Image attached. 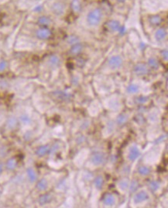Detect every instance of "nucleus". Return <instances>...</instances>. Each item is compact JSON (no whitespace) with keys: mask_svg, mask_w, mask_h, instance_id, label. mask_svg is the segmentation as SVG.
<instances>
[{"mask_svg":"<svg viewBox=\"0 0 168 208\" xmlns=\"http://www.w3.org/2000/svg\"><path fill=\"white\" fill-rule=\"evenodd\" d=\"M102 17V11L99 8L92 9L87 15V22L92 26H98Z\"/></svg>","mask_w":168,"mask_h":208,"instance_id":"1","label":"nucleus"},{"mask_svg":"<svg viewBox=\"0 0 168 208\" xmlns=\"http://www.w3.org/2000/svg\"><path fill=\"white\" fill-rule=\"evenodd\" d=\"M105 162V155L104 153L98 152L94 153L92 157H91V162L94 165V166H99L102 165Z\"/></svg>","mask_w":168,"mask_h":208,"instance_id":"2","label":"nucleus"},{"mask_svg":"<svg viewBox=\"0 0 168 208\" xmlns=\"http://www.w3.org/2000/svg\"><path fill=\"white\" fill-rule=\"evenodd\" d=\"M133 72L136 76H143L149 73V68L144 63H138L133 67Z\"/></svg>","mask_w":168,"mask_h":208,"instance_id":"3","label":"nucleus"},{"mask_svg":"<svg viewBox=\"0 0 168 208\" xmlns=\"http://www.w3.org/2000/svg\"><path fill=\"white\" fill-rule=\"evenodd\" d=\"M36 35L40 40H46L49 39L52 35V32L47 27H40L36 32Z\"/></svg>","mask_w":168,"mask_h":208,"instance_id":"4","label":"nucleus"},{"mask_svg":"<svg viewBox=\"0 0 168 208\" xmlns=\"http://www.w3.org/2000/svg\"><path fill=\"white\" fill-rule=\"evenodd\" d=\"M149 194L145 190H141V191L138 192L137 194H136V195L133 197V202L135 204H139V203H141L144 202V201L147 200L149 199Z\"/></svg>","mask_w":168,"mask_h":208,"instance_id":"5","label":"nucleus"},{"mask_svg":"<svg viewBox=\"0 0 168 208\" xmlns=\"http://www.w3.org/2000/svg\"><path fill=\"white\" fill-rule=\"evenodd\" d=\"M108 64L112 69H116V68H118L122 66V58L118 55L112 56L109 58Z\"/></svg>","mask_w":168,"mask_h":208,"instance_id":"6","label":"nucleus"},{"mask_svg":"<svg viewBox=\"0 0 168 208\" xmlns=\"http://www.w3.org/2000/svg\"><path fill=\"white\" fill-rule=\"evenodd\" d=\"M51 9L57 16H62L65 12V5L61 2H56L52 5Z\"/></svg>","mask_w":168,"mask_h":208,"instance_id":"7","label":"nucleus"},{"mask_svg":"<svg viewBox=\"0 0 168 208\" xmlns=\"http://www.w3.org/2000/svg\"><path fill=\"white\" fill-rule=\"evenodd\" d=\"M140 155V149L137 146L133 145L129 147V153H128V158H129V161L134 162L138 158Z\"/></svg>","mask_w":168,"mask_h":208,"instance_id":"8","label":"nucleus"},{"mask_svg":"<svg viewBox=\"0 0 168 208\" xmlns=\"http://www.w3.org/2000/svg\"><path fill=\"white\" fill-rule=\"evenodd\" d=\"M105 26L111 32H117L119 30L120 27H121V24L116 20H110L106 22Z\"/></svg>","mask_w":168,"mask_h":208,"instance_id":"9","label":"nucleus"},{"mask_svg":"<svg viewBox=\"0 0 168 208\" xmlns=\"http://www.w3.org/2000/svg\"><path fill=\"white\" fill-rule=\"evenodd\" d=\"M53 95L55 96L56 99L61 100V101H67V100H70V97H71V95L70 93L61 90L55 91V92H53Z\"/></svg>","mask_w":168,"mask_h":208,"instance_id":"10","label":"nucleus"},{"mask_svg":"<svg viewBox=\"0 0 168 208\" xmlns=\"http://www.w3.org/2000/svg\"><path fill=\"white\" fill-rule=\"evenodd\" d=\"M83 44L80 42L77 43L75 44H73L70 49V54L72 55H78L80 53H81L83 50Z\"/></svg>","mask_w":168,"mask_h":208,"instance_id":"11","label":"nucleus"},{"mask_svg":"<svg viewBox=\"0 0 168 208\" xmlns=\"http://www.w3.org/2000/svg\"><path fill=\"white\" fill-rule=\"evenodd\" d=\"M155 38L157 41H164L166 37V30L165 28L161 27L157 29V31L155 32Z\"/></svg>","mask_w":168,"mask_h":208,"instance_id":"12","label":"nucleus"},{"mask_svg":"<svg viewBox=\"0 0 168 208\" xmlns=\"http://www.w3.org/2000/svg\"><path fill=\"white\" fill-rule=\"evenodd\" d=\"M37 23L42 27H47L51 23V20L47 16H40L37 20Z\"/></svg>","mask_w":168,"mask_h":208,"instance_id":"13","label":"nucleus"},{"mask_svg":"<svg viewBox=\"0 0 168 208\" xmlns=\"http://www.w3.org/2000/svg\"><path fill=\"white\" fill-rule=\"evenodd\" d=\"M61 63V60L60 57L55 54H52L50 57H48V64L50 65V67L52 68H56L60 65Z\"/></svg>","mask_w":168,"mask_h":208,"instance_id":"14","label":"nucleus"},{"mask_svg":"<svg viewBox=\"0 0 168 208\" xmlns=\"http://www.w3.org/2000/svg\"><path fill=\"white\" fill-rule=\"evenodd\" d=\"M103 203L106 206H113L116 203V198L112 194H106L103 197Z\"/></svg>","mask_w":168,"mask_h":208,"instance_id":"15","label":"nucleus"},{"mask_svg":"<svg viewBox=\"0 0 168 208\" xmlns=\"http://www.w3.org/2000/svg\"><path fill=\"white\" fill-rule=\"evenodd\" d=\"M50 146L49 145H41L40 146L37 150H36V155H38L40 157L44 156L45 155H46L47 153H49L50 151Z\"/></svg>","mask_w":168,"mask_h":208,"instance_id":"16","label":"nucleus"},{"mask_svg":"<svg viewBox=\"0 0 168 208\" xmlns=\"http://www.w3.org/2000/svg\"><path fill=\"white\" fill-rule=\"evenodd\" d=\"M70 7L72 10L76 13H78L81 12L82 6H81V2L80 0H72L70 2Z\"/></svg>","mask_w":168,"mask_h":208,"instance_id":"17","label":"nucleus"},{"mask_svg":"<svg viewBox=\"0 0 168 208\" xmlns=\"http://www.w3.org/2000/svg\"><path fill=\"white\" fill-rule=\"evenodd\" d=\"M51 200H52L51 195H50V194H43V195H41L40 197H39V199H38V203H39L40 205H42L43 206V205L49 203H50Z\"/></svg>","mask_w":168,"mask_h":208,"instance_id":"18","label":"nucleus"},{"mask_svg":"<svg viewBox=\"0 0 168 208\" xmlns=\"http://www.w3.org/2000/svg\"><path fill=\"white\" fill-rule=\"evenodd\" d=\"M18 125V120L16 117H10L8 119L6 127L9 130H14Z\"/></svg>","mask_w":168,"mask_h":208,"instance_id":"19","label":"nucleus"},{"mask_svg":"<svg viewBox=\"0 0 168 208\" xmlns=\"http://www.w3.org/2000/svg\"><path fill=\"white\" fill-rule=\"evenodd\" d=\"M149 21L153 26H158L162 22V18L159 15H152L149 17Z\"/></svg>","mask_w":168,"mask_h":208,"instance_id":"20","label":"nucleus"},{"mask_svg":"<svg viewBox=\"0 0 168 208\" xmlns=\"http://www.w3.org/2000/svg\"><path fill=\"white\" fill-rule=\"evenodd\" d=\"M26 173H27L28 178H29V179H30V181L31 182H35L37 179V173H36L34 169H32V168H28L27 169H26Z\"/></svg>","mask_w":168,"mask_h":208,"instance_id":"21","label":"nucleus"},{"mask_svg":"<svg viewBox=\"0 0 168 208\" xmlns=\"http://www.w3.org/2000/svg\"><path fill=\"white\" fill-rule=\"evenodd\" d=\"M17 163H18V162H17V160L15 158H9V160L7 161V162H6V168H7V169H15L16 167L17 166Z\"/></svg>","mask_w":168,"mask_h":208,"instance_id":"22","label":"nucleus"},{"mask_svg":"<svg viewBox=\"0 0 168 208\" xmlns=\"http://www.w3.org/2000/svg\"><path fill=\"white\" fill-rule=\"evenodd\" d=\"M129 182L127 179H123L118 182V187L121 191H125L129 188Z\"/></svg>","mask_w":168,"mask_h":208,"instance_id":"23","label":"nucleus"},{"mask_svg":"<svg viewBox=\"0 0 168 208\" xmlns=\"http://www.w3.org/2000/svg\"><path fill=\"white\" fill-rule=\"evenodd\" d=\"M94 185L96 189L102 190L104 185V179L102 176H97L94 180Z\"/></svg>","mask_w":168,"mask_h":208,"instance_id":"24","label":"nucleus"},{"mask_svg":"<svg viewBox=\"0 0 168 208\" xmlns=\"http://www.w3.org/2000/svg\"><path fill=\"white\" fill-rule=\"evenodd\" d=\"M47 186H48V182L45 179H42L37 182V188L38 189V190L40 191H44L47 189Z\"/></svg>","mask_w":168,"mask_h":208,"instance_id":"25","label":"nucleus"},{"mask_svg":"<svg viewBox=\"0 0 168 208\" xmlns=\"http://www.w3.org/2000/svg\"><path fill=\"white\" fill-rule=\"evenodd\" d=\"M139 90H140V87L136 84H130L126 88V91L129 94H135L138 92Z\"/></svg>","mask_w":168,"mask_h":208,"instance_id":"26","label":"nucleus"},{"mask_svg":"<svg viewBox=\"0 0 168 208\" xmlns=\"http://www.w3.org/2000/svg\"><path fill=\"white\" fill-rule=\"evenodd\" d=\"M128 120V116L125 113H121L118 115L116 118V123L118 125H122L124 123H126Z\"/></svg>","mask_w":168,"mask_h":208,"instance_id":"27","label":"nucleus"},{"mask_svg":"<svg viewBox=\"0 0 168 208\" xmlns=\"http://www.w3.org/2000/svg\"><path fill=\"white\" fill-rule=\"evenodd\" d=\"M148 65L153 69H157L159 68V62L155 57H150L148 59Z\"/></svg>","mask_w":168,"mask_h":208,"instance_id":"28","label":"nucleus"},{"mask_svg":"<svg viewBox=\"0 0 168 208\" xmlns=\"http://www.w3.org/2000/svg\"><path fill=\"white\" fill-rule=\"evenodd\" d=\"M67 42L69 44H70V45L75 44L79 42V37L76 35L68 36V37L67 38Z\"/></svg>","mask_w":168,"mask_h":208,"instance_id":"29","label":"nucleus"},{"mask_svg":"<svg viewBox=\"0 0 168 208\" xmlns=\"http://www.w3.org/2000/svg\"><path fill=\"white\" fill-rule=\"evenodd\" d=\"M149 186H150V190H151L152 191L155 192V191H157V190H159L160 186V183L158 181L153 180V181H151V182H150Z\"/></svg>","mask_w":168,"mask_h":208,"instance_id":"30","label":"nucleus"},{"mask_svg":"<svg viewBox=\"0 0 168 208\" xmlns=\"http://www.w3.org/2000/svg\"><path fill=\"white\" fill-rule=\"evenodd\" d=\"M138 172L141 175H147L150 174V169L146 166H140L138 169Z\"/></svg>","mask_w":168,"mask_h":208,"instance_id":"31","label":"nucleus"},{"mask_svg":"<svg viewBox=\"0 0 168 208\" xmlns=\"http://www.w3.org/2000/svg\"><path fill=\"white\" fill-rule=\"evenodd\" d=\"M139 186V183L136 180H133L130 183V185H129V188L130 192H135L136 191L137 189H138Z\"/></svg>","mask_w":168,"mask_h":208,"instance_id":"32","label":"nucleus"},{"mask_svg":"<svg viewBox=\"0 0 168 208\" xmlns=\"http://www.w3.org/2000/svg\"><path fill=\"white\" fill-rule=\"evenodd\" d=\"M20 121L22 122L23 124H28V123H30V122H31L30 118L27 115H25V114L22 115V116H20Z\"/></svg>","mask_w":168,"mask_h":208,"instance_id":"33","label":"nucleus"},{"mask_svg":"<svg viewBox=\"0 0 168 208\" xmlns=\"http://www.w3.org/2000/svg\"><path fill=\"white\" fill-rule=\"evenodd\" d=\"M148 100H149V98H148L147 96H139V97H137L136 101H137V103H140V104H143V103H146V102L148 101Z\"/></svg>","mask_w":168,"mask_h":208,"instance_id":"34","label":"nucleus"},{"mask_svg":"<svg viewBox=\"0 0 168 208\" xmlns=\"http://www.w3.org/2000/svg\"><path fill=\"white\" fill-rule=\"evenodd\" d=\"M6 66H7V62L6 61L2 60V61H0V72H3L6 68Z\"/></svg>","mask_w":168,"mask_h":208,"instance_id":"35","label":"nucleus"},{"mask_svg":"<svg viewBox=\"0 0 168 208\" xmlns=\"http://www.w3.org/2000/svg\"><path fill=\"white\" fill-rule=\"evenodd\" d=\"M160 54H161V56H162L163 59H164V60H165V61H167V59H168L167 50H166V49H164V50L161 51Z\"/></svg>","mask_w":168,"mask_h":208,"instance_id":"36","label":"nucleus"},{"mask_svg":"<svg viewBox=\"0 0 168 208\" xmlns=\"http://www.w3.org/2000/svg\"><path fill=\"white\" fill-rule=\"evenodd\" d=\"M119 33H122V34H123L124 33H125V31H126V28L124 27L123 26H121V27H120V29H119Z\"/></svg>","mask_w":168,"mask_h":208,"instance_id":"37","label":"nucleus"},{"mask_svg":"<svg viewBox=\"0 0 168 208\" xmlns=\"http://www.w3.org/2000/svg\"><path fill=\"white\" fill-rule=\"evenodd\" d=\"M84 140H85V138H84V136H81L80 138H78V141L79 144L82 143V142L84 141Z\"/></svg>","mask_w":168,"mask_h":208,"instance_id":"38","label":"nucleus"},{"mask_svg":"<svg viewBox=\"0 0 168 208\" xmlns=\"http://www.w3.org/2000/svg\"><path fill=\"white\" fill-rule=\"evenodd\" d=\"M165 138H166V135H165V136H161L160 138H159V139H158V140H157V142L162 141L164 140Z\"/></svg>","mask_w":168,"mask_h":208,"instance_id":"39","label":"nucleus"},{"mask_svg":"<svg viewBox=\"0 0 168 208\" xmlns=\"http://www.w3.org/2000/svg\"><path fill=\"white\" fill-rule=\"evenodd\" d=\"M2 165L0 164V173L2 172Z\"/></svg>","mask_w":168,"mask_h":208,"instance_id":"40","label":"nucleus"},{"mask_svg":"<svg viewBox=\"0 0 168 208\" xmlns=\"http://www.w3.org/2000/svg\"><path fill=\"white\" fill-rule=\"evenodd\" d=\"M126 0H117V2H126Z\"/></svg>","mask_w":168,"mask_h":208,"instance_id":"41","label":"nucleus"}]
</instances>
